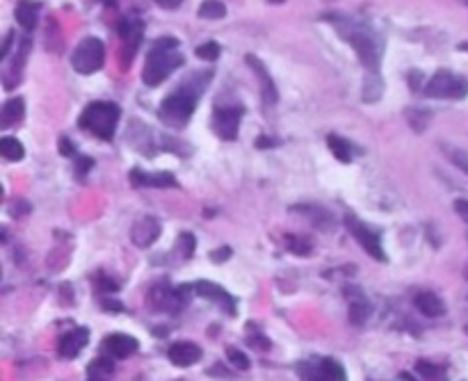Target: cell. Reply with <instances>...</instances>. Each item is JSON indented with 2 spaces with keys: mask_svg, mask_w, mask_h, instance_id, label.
<instances>
[{
  "mask_svg": "<svg viewBox=\"0 0 468 381\" xmlns=\"http://www.w3.org/2000/svg\"><path fill=\"white\" fill-rule=\"evenodd\" d=\"M326 146L331 149V154L341 162H352V146H350V141L347 139H343L339 135H329L326 137Z\"/></svg>",
  "mask_w": 468,
  "mask_h": 381,
  "instance_id": "25",
  "label": "cell"
},
{
  "mask_svg": "<svg viewBox=\"0 0 468 381\" xmlns=\"http://www.w3.org/2000/svg\"><path fill=\"white\" fill-rule=\"evenodd\" d=\"M345 297L347 301H350V322L354 326H361L368 322L370 313H373V304H370V299L363 295L358 288H345Z\"/></svg>",
  "mask_w": 468,
  "mask_h": 381,
  "instance_id": "14",
  "label": "cell"
},
{
  "mask_svg": "<svg viewBox=\"0 0 468 381\" xmlns=\"http://www.w3.org/2000/svg\"><path fill=\"white\" fill-rule=\"evenodd\" d=\"M199 101V92L192 87H181V90L171 92L160 105V119L171 128H181L190 122Z\"/></svg>",
  "mask_w": 468,
  "mask_h": 381,
  "instance_id": "4",
  "label": "cell"
},
{
  "mask_svg": "<svg viewBox=\"0 0 468 381\" xmlns=\"http://www.w3.org/2000/svg\"><path fill=\"white\" fill-rule=\"evenodd\" d=\"M12 37H14V35H12V32H9L7 39H5V46H3V58L9 55V48H12Z\"/></svg>",
  "mask_w": 468,
  "mask_h": 381,
  "instance_id": "41",
  "label": "cell"
},
{
  "mask_svg": "<svg viewBox=\"0 0 468 381\" xmlns=\"http://www.w3.org/2000/svg\"><path fill=\"white\" fill-rule=\"evenodd\" d=\"M272 3H284V0H272Z\"/></svg>",
  "mask_w": 468,
  "mask_h": 381,
  "instance_id": "43",
  "label": "cell"
},
{
  "mask_svg": "<svg viewBox=\"0 0 468 381\" xmlns=\"http://www.w3.org/2000/svg\"><path fill=\"white\" fill-rule=\"evenodd\" d=\"M0 156H3L5 160L16 162V160H23L26 149L16 137H3L0 139Z\"/></svg>",
  "mask_w": 468,
  "mask_h": 381,
  "instance_id": "24",
  "label": "cell"
},
{
  "mask_svg": "<svg viewBox=\"0 0 468 381\" xmlns=\"http://www.w3.org/2000/svg\"><path fill=\"white\" fill-rule=\"evenodd\" d=\"M130 181H133L137 188H176V178L171 173L158 171V173H144L139 169L130 171Z\"/></svg>",
  "mask_w": 468,
  "mask_h": 381,
  "instance_id": "18",
  "label": "cell"
},
{
  "mask_svg": "<svg viewBox=\"0 0 468 381\" xmlns=\"http://www.w3.org/2000/svg\"><path fill=\"white\" fill-rule=\"evenodd\" d=\"M295 213H304L309 217V220L313 222V226H318V228H322V231H331L334 228V217H331V213H326L324 208H320V205H295L292 208Z\"/></svg>",
  "mask_w": 468,
  "mask_h": 381,
  "instance_id": "22",
  "label": "cell"
},
{
  "mask_svg": "<svg viewBox=\"0 0 468 381\" xmlns=\"http://www.w3.org/2000/svg\"><path fill=\"white\" fill-rule=\"evenodd\" d=\"M413 306L416 311H420L425 318H441L445 315V304L439 295H434V292H418L416 297H413Z\"/></svg>",
  "mask_w": 468,
  "mask_h": 381,
  "instance_id": "19",
  "label": "cell"
},
{
  "mask_svg": "<svg viewBox=\"0 0 468 381\" xmlns=\"http://www.w3.org/2000/svg\"><path fill=\"white\" fill-rule=\"evenodd\" d=\"M90 343V331L85 329V326H78V329H71V331H67L60 338V345H58V350H60V356L62 358H75L78 356L83 350H85V345Z\"/></svg>",
  "mask_w": 468,
  "mask_h": 381,
  "instance_id": "15",
  "label": "cell"
},
{
  "mask_svg": "<svg viewBox=\"0 0 468 381\" xmlns=\"http://www.w3.org/2000/svg\"><path fill=\"white\" fill-rule=\"evenodd\" d=\"M345 226L350 228V233L356 237L358 245H361L375 260H386V254H384V249H382V242H379V235L373 231V228H368L363 222H358L354 215H347V217H345Z\"/></svg>",
  "mask_w": 468,
  "mask_h": 381,
  "instance_id": "10",
  "label": "cell"
},
{
  "mask_svg": "<svg viewBox=\"0 0 468 381\" xmlns=\"http://www.w3.org/2000/svg\"><path fill=\"white\" fill-rule=\"evenodd\" d=\"M112 372H115V365L110 358H105V356L94 358V361L87 365V377H90V381H110Z\"/></svg>",
  "mask_w": 468,
  "mask_h": 381,
  "instance_id": "23",
  "label": "cell"
},
{
  "mask_svg": "<svg viewBox=\"0 0 468 381\" xmlns=\"http://www.w3.org/2000/svg\"><path fill=\"white\" fill-rule=\"evenodd\" d=\"M103 308L105 311H117V313H122L124 311V304H119L117 299H103Z\"/></svg>",
  "mask_w": 468,
  "mask_h": 381,
  "instance_id": "37",
  "label": "cell"
},
{
  "mask_svg": "<svg viewBox=\"0 0 468 381\" xmlns=\"http://www.w3.org/2000/svg\"><path fill=\"white\" fill-rule=\"evenodd\" d=\"M103 62H105L103 41L96 39V37H87L75 46L73 58H71V67L83 75H90L94 71H99L103 67Z\"/></svg>",
  "mask_w": 468,
  "mask_h": 381,
  "instance_id": "6",
  "label": "cell"
},
{
  "mask_svg": "<svg viewBox=\"0 0 468 381\" xmlns=\"http://www.w3.org/2000/svg\"><path fill=\"white\" fill-rule=\"evenodd\" d=\"M160 222H158V217H151V215H147V217H139V220L135 222V226H133V231H130V237H133V245L135 247H151L156 240H158V235H160Z\"/></svg>",
  "mask_w": 468,
  "mask_h": 381,
  "instance_id": "12",
  "label": "cell"
},
{
  "mask_svg": "<svg viewBox=\"0 0 468 381\" xmlns=\"http://www.w3.org/2000/svg\"><path fill=\"white\" fill-rule=\"evenodd\" d=\"M341 30V35L345 37L347 43H352V48L356 50L358 60L366 69L377 73L379 62H382V41L375 35L368 26H354L352 21H347V28L336 26Z\"/></svg>",
  "mask_w": 468,
  "mask_h": 381,
  "instance_id": "2",
  "label": "cell"
},
{
  "mask_svg": "<svg viewBox=\"0 0 468 381\" xmlns=\"http://www.w3.org/2000/svg\"><path fill=\"white\" fill-rule=\"evenodd\" d=\"M245 114V107L240 105H231V107H215L213 114V130L217 137H222L226 141H231L238 137V128H240Z\"/></svg>",
  "mask_w": 468,
  "mask_h": 381,
  "instance_id": "9",
  "label": "cell"
},
{
  "mask_svg": "<svg viewBox=\"0 0 468 381\" xmlns=\"http://www.w3.org/2000/svg\"><path fill=\"white\" fill-rule=\"evenodd\" d=\"M286 247L290 249L292 254H297V256L311 254V245L304 240V237H297V235H288V237H286Z\"/></svg>",
  "mask_w": 468,
  "mask_h": 381,
  "instance_id": "29",
  "label": "cell"
},
{
  "mask_svg": "<svg viewBox=\"0 0 468 381\" xmlns=\"http://www.w3.org/2000/svg\"><path fill=\"white\" fill-rule=\"evenodd\" d=\"M181 64H183V53L179 50V39L162 37L149 50L142 80L149 87H158L160 82H165V78H169Z\"/></svg>",
  "mask_w": 468,
  "mask_h": 381,
  "instance_id": "1",
  "label": "cell"
},
{
  "mask_svg": "<svg viewBox=\"0 0 468 381\" xmlns=\"http://www.w3.org/2000/svg\"><path fill=\"white\" fill-rule=\"evenodd\" d=\"M228 256H231V249H228V247H222L220 252H213V254H211L213 263H224V260H228Z\"/></svg>",
  "mask_w": 468,
  "mask_h": 381,
  "instance_id": "36",
  "label": "cell"
},
{
  "mask_svg": "<svg viewBox=\"0 0 468 381\" xmlns=\"http://www.w3.org/2000/svg\"><path fill=\"white\" fill-rule=\"evenodd\" d=\"M18 26L23 30H35L37 28V21H39V3H32V0H21L14 9Z\"/></svg>",
  "mask_w": 468,
  "mask_h": 381,
  "instance_id": "21",
  "label": "cell"
},
{
  "mask_svg": "<svg viewBox=\"0 0 468 381\" xmlns=\"http://www.w3.org/2000/svg\"><path fill=\"white\" fill-rule=\"evenodd\" d=\"M103 3H105V5H115V3H117V0H103Z\"/></svg>",
  "mask_w": 468,
  "mask_h": 381,
  "instance_id": "42",
  "label": "cell"
},
{
  "mask_svg": "<svg viewBox=\"0 0 468 381\" xmlns=\"http://www.w3.org/2000/svg\"><path fill=\"white\" fill-rule=\"evenodd\" d=\"M176 249H179V254H181L183 260L192 258V254H194V235L192 233H181Z\"/></svg>",
  "mask_w": 468,
  "mask_h": 381,
  "instance_id": "30",
  "label": "cell"
},
{
  "mask_svg": "<svg viewBox=\"0 0 468 381\" xmlns=\"http://www.w3.org/2000/svg\"><path fill=\"white\" fill-rule=\"evenodd\" d=\"M425 94L430 99H450V101H457V99H464L468 94V82L462 78V75H457L448 69H441L437 71L430 78V82L425 85Z\"/></svg>",
  "mask_w": 468,
  "mask_h": 381,
  "instance_id": "5",
  "label": "cell"
},
{
  "mask_svg": "<svg viewBox=\"0 0 468 381\" xmlns=\"http://www.w3.org/2000/svg\"><path fill=\"white\" fill-rule=\"evenodd\" d=\"M454 210L462 217L464 222H468V199H457L454 201Z\"/></svg>",
  "mask_w": 468,
  "mask_h": 381,
  "instance_id": "35",
  "label": "cell"
},
{
  "mask_svg": "<svg viewBox=\"0 0 468 381\" xmlns=\"http://www.w3.org/2000/svg\"><path fill=\"white\" fill-rule=\"evenodd\" d=\"M220 53H222L220 43H215V41H206V43H201V46H197V58L199 60L213 62V60L220 58Z\"/></svg>",
  "mask_w": 468,
  "mask_h": 381,
  "instance_id": "28",
  "label": "cell"
},
{
  "mask_svg": "<svg viewBox=\"0 0 468 381\" xmlns=\"http://www.w3.org/2000/svg\"><path fill=\"white\" fill-rule=\"evenodd\" d=\"M304 381H347L345 367L336 358H318L309 365L299 367Z\"/></svg>",
  "mask_w": 468,
  "mask_h": 381,
  "instance_id": "8",
  "label": "cell"
},
{
  "mask_svg": "<svg viewBox=\"0 0 468 381\" xmlns=\"http://www.w3.org/2000/svg\"><path fill=\"white\" fill-rule=\"evenodd\" d=\"M466 279H468V267H466Z\"/></svg>",
  "mask_w": 468,
  "mask_h": 381,
  "instance_id": "44",
  "label": "cell"
},
{
  "mask_svg": "<svg viewBox=\"0 0 468 381\" xmlns=\"http://www.w3.org/2000/svg\"><path fill=\"white\" fill-rule=\"evenodd\" d=\"M445 156H448L464 173H468V154H466V151H462V149H445Z\"/></svg>",
  "mask_w": 468,
  "mask_h": 381,
  "instance_id": "33",
  "label": "cell"
},
{
  "mask_svg": "<svg viewBox=\"0 0 468 381\" xmlns=\"http://www.w3.org/2000/svg\"><path fill=\"white\" fill-rule=\"evenodd\" d=\"M26 117V103L21 96H14L3 105V112H0V126L3 128H12L16 124L23 122Z\"/></svg>",
  "mask_w": 468,
  "mask_h": 381,
  "instance_id": "20",
  "label": "cell"
},
{
  "mask_svg": "<svg viewBox=\"0 0 468 381\" xmlns=\"http://www.w3.org/2000/svg\"><path fill=\"white\" fill-rule=\"evenodd\" d=\"M247 64H249V67H252V69L256 71V75H258V80H260V94H263L265 105L277 103V99H279L277 85H275V80L270 78V71L265 69V64L260 62L256 55H247Z\"/></svg>",
  "mask_w": 468,
  "mask_h": 381,
  "instance_id": "17",
  "label": "cell"
},
{
  "mask_svg": "<svg viewBox=\"0 0 468 381\" xmlns=\"http://www.w3.org/2000/svg\"><path fill=\"white\" fill-rule=\"evenodd\" d=\"M379 94H382V82H379L377 73H373V75H370V82L363 85V101L373 103V101L379 99Z\"/></svg>",
  "mask_w": 468,
  "mask_h": 381,
  "instance_id": "27",
  "label": "cell"
},
{
  "mask_svg": "<svg viewBox=\"0 0 468 381\" xmlns=\"http://www.w3.org/2000/svg\"><path fill=\"white\" fill-rule=\"evenodd\" d=\"M190 286H179V288H169V286H156L151 290V306L158 311H169V313H179L190 299Z\"/></svg>",
  "mask_w": 468,
  "mask_h": 381,
  "instance_id": "7",
  "label": "cell"
},
{
  "mask_svg": "<svg viewBox=\"0 0 468 381\" xmlns=\"http://www.w3.org/2000/svg\"><path fill=\"white\" fill-rule=\"evenodd\" d=\"M466 331H468V326H466Z\"/></svg>",
  "mask_w": 468,
  "mask_h": 381,
  "instance_id": "45",
  "label": "cell"
},
{
  "mask_svg": "<svg viewBox=\"0 0 468 381\" xmlns=\"http://www.w3.org/2000/svg\"><path fill=\"white\" fill-rule=\"evenodd\" d=\"M226 14V7L220 0H203L201 7H199V16L201 18H208V21H215V18H222Z\"/></svg>",
  "mask_w": 468,
  "mask_h": 381,
  "instance_id": "26",
  "label": "cell"
},
{
  "mask_svg": "<svg viewBox=\"0 0 468 381\" xmlns=\"http://www.w3.org/2000/svg\"><path fill=\"white\" fill-rule=\"evenodd\" d=\"M466 5H468V0H466Z\"/></svg>",
  "mask_w": 468,
  "mask_h": 381,
  "instance_id": "46",
  "label": "cell"
},
{
  "mask_svg": "<svg viewBox=\"0 0 468 381\" xmlns=\"http://www.w3.org/2000/svg\"><path fill=\"white\" fill-rule=\"evenodd\" d=\"M103 350L105 354H110L115 358H128L133 356L139 350V343L133 336H126V333H110L103 338Z\"/></svg>",
  "mask_w": 468,
  "mask_h": 381,
  "instance_id": "13",
  "label": "cell"
},
{
  "mask_svg": "<svg viewBox=\"0 0 468 381\" xmlns=\"http://www.w3.org/2000/svg\"><path fill=\"white\" fill-rule=\"evenodd\" d=\"M416 372H418L420 377H425L427 381H434V379L443 377V372H441V370H439L437 365L427 363V361H418V363H416Z\"/></svg>",
  "mask_w": 468,
  "mask_h": 381,
  "instance_id": "32",
  "label": "cell"
},
{
  "mask_svg": "<svg viewBox=\"0 0 468 381\" xmlns=\"http://www.w3.org/2000/svg\"><path fill=\"white\" fill-rule=\"evenodd\" d=\"M167 358L179 367L194 365L201 358V347L194 343H174L167 350Z\"/></svg>",
  "mask_w": 468,
  "mask_h": 381,
  "instance_id": "16",
  "label": "cell"
},
{
  "mask_svg": "<svg viewBox=\"0 0 468 381\" xmlns=\"http://www.w3.org/2000/svg\"><path fill=\"white\" fill-rule=\"evenodd\" d=\"M60 146H62V156H73V154H75V146L71 144L69 139H62Z\"/></svg>",
  "mask_w": 468,
  "mask_h": 381,
  "instance_id": "38",
  "label": "cell"
},
{
  "mask_svg": "<svg viewBox=\"0 0 468 381\" xmlns=\"http://www.w3.org/2000/svg\"><path fill=\"white\" fill-rule=\"evenodd\" d=\"M78 167H80V173H85L90 167H94V162H92V158H80V160H78Z\"/></svg>",
  "mask_w": 468,
  "mask_h": 381,
  "instance_id": "40",
  "label": "cell"
},
{
  "mask_svg": "<svg viewBox=\"0 0 468 381\" xmlns=\"http://www.w3.org/2000/svg\"><path fill=\"white\" fill-rule=\"evenodd\" d=\"M192 288L201 299H208V301L217 304L222 311H226V315H235V308H238L235 299H233V295H228L222 286H217V283H211V281H197Z\"/></svg>",
  "mask_w": 468,
  "mask_h": 381,
  "instance_id": "11",
  "label": "cell"
},
{
  "mask_svg": "<svg viewBox=\"0 0 468 381\" xmlns=\"http://www.w3.org/2000/svg\"><path fill=\"white\" fill-rule=\"evenodd\" d=\"M154 3H158L160 7H165V9H176L183 0H154Z\"/></svg>",
  "mask_w": 468,
  "mask_h": 381,
  "instance_id": "39",
  "label": "cell"
},
{
  "mask_svg": "<svg viewBox=\"0 0 468 381\" xmlns=\"http://www.w3.org/2000/svg\"><path fill=\"white\" fill-rule=\"evenodd\" d=\"M247 345H252V347H260V350H263V352H267V350H270V340H267V338H263V336H260V333H256V338H254V336H249V338H247Z\"/></svg>",
  "mask_w": 468,
  "mask_h": 381,
  "instance_id": "34",
  "label": "cell"
},
{
  "mask_svg": "<svg viewBox=\"0 0 468 381\" xmlns=\"http://www.w3.org/2000/svg\"><path fill=\"white\" fill-rule=\"evenodd\" d=\"M119 117H122L119 105H115L110 101H94V103L87 105L85 112L80 114V128L90 130V133H94L101 139H112L117 124H119Z\"/></svg>",
  "mask_w": 468,
  "mask_h": 381,
  "instance_id": "3",
  "label": "cell"
},
{
  "mask_svg": "<svg viewBox=\"0 0 468 381\" xmlns=\"http://www.w3.org/2000/svg\"><path fill=\"white\" fill-rule=\"evenodd\" d=\"M226 356H228V361H231L238 370H249V358H247V354L243 352V350H235V347H226Z\"/></svg>",
  "mask_w": 468,
  "mask_h": 381,
  "instance_id": "31",
  "label": "cell"
}]
</instances>
